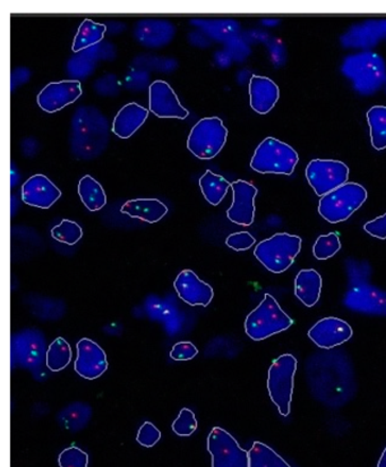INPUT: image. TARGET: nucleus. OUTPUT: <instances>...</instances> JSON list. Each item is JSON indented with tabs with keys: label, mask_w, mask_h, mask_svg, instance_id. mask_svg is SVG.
<instances>
[{
	"label": "nucleus",
	"mask_w": 386,
	"mask_h": 467,
	"mask_svg": "<svg viewBox=\"0 0 386 467\" xmlns=\"http://www.w3.org/2000/svg\"><path fill=\"white\" fill-rule=\"evenodd\" d=\"M305 368L310 395L327 408H343L355 397V368L344 350L327 349L311 354L307 358Z\"/></svg>",
	"instance_id": "1"
},
{
	"label": "nucleus",
	"mask_w": 386,
	"mask_h": 467,
	"mask_svg": "<svg viewBox=\"0 0 386 467\" xmlns=\"http://www.w3.org/2000/svg\"><path fill=\"white\" fill-rule=\"evenodd\" d=\"M108 141V126L105 116L95 107L77 109L72 120L71 132V147L76 156L81 159L100 156Z\"/></svg>",
	"instance_id": "2"
},
{
	"label": "nucleus",
	"mask_w": 386,
	"mask_h": 467,
	"mask_svg": "<svg viewBox=\"0 0 386 467\" xmlns=\"http://www.w3.org/2000/svg\"><path fill=\"white\" fill-rule=\"evenodd\" d=\"M341 69L344 76L351 79L355 90L361 95H373L386 84L384 59L374 51H361L348 56Z\"/></svg>",
	"instance_id": "3"
},
{
	"label": "nucleus",
	"mask_w": 386,
	"mask_h": 467,
	"mask_svg": "<svg viewBox=\"0 0 386 467\" xmlns=\"http://www.w3.org/2000/svg\"><path fill=\"white\" fill-rule=\"evenodd\" d=\"M294 320L282 310L276 298L265 294L257 309L249 313L245 320L246 335L255 342L290 329Z\"/></svg>",
	"instance_id": "4"
},
{
	"label": "nucleus",
	"mask_w": 386,
	"mask_h": 467,
	"mask_svg": "<svg viewBox=\"0 0 386 467\" xmlns=\"http://www.w3.org/2000/svg\"><path fill=\"white\" fill-rule=\"evenodd\" d=\"M301 238L288 233L276 235L259 242L255 247L254 255L260 264L272 274L287 272L300 254Z\"/></svg>",
	"instance_id": "5"
},
{
	"label": "nucleus",
	"mask_w": 386,
	"mask_h": 467,
	"mask_svg": "<svg viewBox=\"0 0 386 467\" xmlns=\"http://www.w3.org/2000/svg\"><path fill=\"white\" fill-rule=\"evenodd\" d=\"M299 361L291 354H283L274 359L268 373V391L269 399L277 406L281 417L287 418L291 412L294 396L295 376Z\"/></svg>",
	"instance_id": "6"
},
{
	"label": "nucleus",
	"mask_w": 386,
	"mask_h": 467,
	"mask_svg": "<svg viewBox=\"0 0 386 467\" xmlns=\"http://www.w3.org/2000/svg\"><path fill=\"white\" fill-rule=\"evenodd\" d=\"M299 162V153L290 144L267 138L255 150L250 168L259 174L290 176Z\"/></svg>",
	"instance_id": "7"
},
{
	"label": "nucleus",
	"mask_w": 386,
	"mask_h": 467,
	"mask_svg": "<svg viewBox=\"0 0 386 467\" xmlns=\"http://www.w3.org/2000/svg\"><path fill=\"white\" fill-rule=\"evenodd\" d=\"M366 189L357 183H347L320 200L319 213L325 221L338 223L348 221L365 203Z\"/></svg>",
	"instance_id": "8"
},
{
	"label": "nucleus",
	"mask_w": 386,
	"mask_h": 467,
	"mask_svg": "<svg viewBox=\"0 0 386 467\" xmlns=\"http://www.w3.org/2000/svg\"><path fill=\"white\" fill-rule=\"evenodd\" d=\"M228 130L218 117H208L195 124L190 130L188 148L202 161H210L221 152L227 142Z\"/></svg>",
	"instance_id": "9"
},
{
	"label": "nucleus",
	"mask_w": 386,
	"mask_h": 467,
	"mask_svg": "<svg viewBox=\"0 0 386 467\" xmlns=\"http://www.w3.org/2000/svg\"><path fill=\"white\" fill-rule=\"evenodd\" d=\"M46 358V339L43 331L29 328L13 334L11 338L12 368L38 371Z\"/></svg>",
	"instance_id": "10"
},
{
	"label": "nucleus",
	"mask_w": 386,
	"mask_h": 467,
	"mask_svg": "<svg viewBox=\"0 0 386 467\" xmlns=\"http://www.w3.org/2000/svg\"><path fill=\"white\" fill-rule=\"evenodd\" d=\"M306 179L316 195H327L348 183L349 167L333 159H314L306 167Z\"/></svg>",
	"instance_id": "11"
},
{
	"label": "nucleus",
	"mask_w": 386,
	"mask_h": 467,
	"mask_svg": "<svg viewBox=\"0 0 386 467\" xmlns=\"http://www.w3.org/2000/svg\"><path fill=\"white\" fill-rule=\"evenodd\" d=\"M212 467H249V454L222 428H213L208 437Z\"/></svg>",
	"instance_id": "12"
},
{
	"label": "nucleus",
	"mask_w": 386,
	"mask_h": 467,
	"mask_svg": "<svg viewBox=\"0 0 386 467\" xmlns=\"http://www.w3.org/2000/svg\"><path fill=\"white\" fill-rule=\"evenodd\" d=\"M343 306L361 315L386 317V291L371 284L349 288L343 296Z\"/></svg>",
	"instance_id": "13"
},
{
	"label": "nucleus",
	"mask_w": 386,
	"mask_h": 467,
	"mask_svg": "<svg viewBox=\"0 0 386 467\" xmlns=\"http://www.w3.org/2000/svg\"><path fill=\"white\" fill-rule=\"evenodd\" d=\"M148 106L151 113L159 119H185L189 114L169 84L161 79L148 87Z\"/></svg>",
	"instance_id": "14"
},
{
	"label": "nucleus",
	"mask_w": 386,
	"mask_h": 467,
	"mask_svg": "<svg viewBox=\"0 0 386 467\" xmlns=\"http://www.w3.org/2000/svg\"><path fill=\"white\" fill-rule=\"evenodd\" d=\"M353 331L347 321L336 317H324L316 322L309 331V337L316 347L332 349L341 347L351 339Z\"/></svg>",
	"instance_id": "15"
},
{
	"label": "nucleus",
	"mask_w": 386,
	"mask_h": 467,
	"mask_svg": "<svg viewBox=\"0 0 386 467\" xmlns=\"http://www.w3.org/2000/svg\"><path fill=\"white\" fill-rule=\"evenodd\" d=\"M80 81L53 82L45 87L38 95V105L46 113L54 114L65 107L74 104L82 96Z\"/></svg>",
	"instance_id": "16"
},
{
	"label": "nucleus",
	"mask_w": 386,
	"mask_h": 467,
	"mask_svg": "<svg viewBox=\"0 0 386 467\" xmlns=\"http://www.w3.org/2000/svg\"><path fill=\"white\" fill-rule=\"evenodd\" d=\"M77 358L74 368L78 376L86 380H96L108 370V359L105 350L88 338H82L76 345Z\"/></svg>",
	"instance_id": "17"
},
{
	"label": "nucleus",
	"mask_w": 386,
	"mask_h": 467,
	"mask_svg": "<svg viewBox=\"0 0 386 467\" xmlns=\"http://www.w3.org/2000/svg\"><path fill=\"white\" fill-rule=\"evenodd\" d=\"M234 201L228 209L227 217L230 222L240 226H250L255 218V198L258 189L249 182L239 180L231 184Z\"/></svg>",
	"instance_id": "18"
},
{
	"label": "nucleus",
	"mask_w": 386,
	"mask_h": 467,
	"mask_svg": "<svg viewBox=\"0 0 386 467\" xmlns=\"http://www.w3.org/2000/svg\"><path fill=\"white\" fill-rule=\"evenodd\" d=\"M174 287L181 301L190 306L207 307L215 296L210 285L204 283L192 270H183L177 275Z\"/></svg>",
	"instance_id": "19"
},
{
	"label": "nucleus",
	"mask_w": 386,
	"mask_h": 467,
	"mask_svg": "<svg viewBox=\"0 0 386 467\" xmlns=\"http://www.w3.org/2000/svg\"><path fill=\"white\" fill-rule=\"evenodd\" d=\"M62 191L45 175L30 177L22 186L23 202L31 207L49 209L57 202Z\"/></svg>",
	"instance_id": "20"
},
{
	"label": "nucleus",
	"mask_w": 386,
	"mask_h": 467,
	"mask_svg": "<svg viewBox=\"0 0 386 467\" xmlns=\"http://www.w3.org/2000/svg\"><path fill=\"white\" fill-rule=\"evenodd\" d=\"M135 38L148 48H160L169 44L176 35L172 23L160 18H144L134 30Z\"/></svg>",
	"instance_id": "21"
},
{
	"label": "nucleus",
	"mask_w": 386,
	"mask_h": 467,
	"mask_svg": "<svg viewBox=\"0 0 386 467\" xmlns=\"http://www.w3.org/2000/svg\"><path fill=\"white\" fill-rule=\"evenodd\" d=\"M386 38L385 20H370L361 25H356L342 36L341 44L348 48L369 49L380 44Z\"/></svg>",
	"instance_id": "22"
},
{
	"label": "nucleus",
	"mask_w": 386,
	"mask_h": 467,
	"mask_svg": "<svg viewBox=\"0 0 386 467\" xmlns=\"http://www.w3.org/2000/svg\"><path fill=\"white\" fill-rule=\"evenodd\" d=\"M250 107L259 115H267L277 105L280 90L277 83L267 77L254 76L249 81Z\"/></svg>",
	"instance_id": "23"
},
{
	"label": "nucleus",
	"mask_w": 386,
	"mask_h": 467,
	"mask_svg": "<svg viewBox=\"0 0 386 467\" xmlns=\"http://www.w3.org/2000/svg\"><path fill=\"white\" fill-rule=\"evenodd\" d=\"M147 117V109L135 102H130L116 115L113 132L120 139H129L146 123Z\"/></svg>",
	"instance_id": "24"
},
{
	"label": "nucleus",
	"mask_w": 386,
	"mask_h": 467,
	"mask_svg": "<svg viewBox=\"0 0 386 467\" xmlns=\"http://www.w3.org/2000/svg\"><path fill=\"white\" fill-rule=\"evenodd\" d=\"M295 296L307 307L318 305L323 280L314 269L300 270L295 278Z\"/></svg>",
	"instance_id": "25"
},
{
	"label": "nucleus",
	"mask_w": 386,
	"mask_h": 467,
	"mask_svg": "<svg viewBox=\"0 0 386 467\" xmlns=\"http://www.w3.org/2000/svg\"><path fill=\"white\" fill-rule=\"evenodd\" d=\"M120 212L129 217L155 223L160 222L168 213V207L157 199H135L127 201Z\"/></svg>",
	"instance_id": "26"
},
{
	"label": "nucleus",
	"mask_w": 386,
	"mask_h": 467,
	"mask_svg": "<svg viewBox=\"0 0 386 467\" xmlns=\"http://www.w3.org/2000/svg\"><path fill=\"white\" fill-rule=\"evenodd\" d=\"M193 26L199 27L204 34L218 41H231L236 39L240 32L239 23L230 18H218V20H206V18H194L190 21Z\"/></svg>",
	"instance_id": "27"
},
{
	"label": "nucleus",
	"mask_w": 386,
	"mask_h": 467,
	"mask_svg": "<svg viewBox=\"0 0 386 467\" xmlns=\"http://www.w3.org/2000/svg\"><path fill=\"white\" fill-rule=\"evenodd\" d=\"M91 418V406L82 401L67 405L57 415L60 426L71 432H78L86 429Z\"/></svg>",
	"instance_id": "28"
},
{
	"label": "nucleus",
	"mask_w": 386,
	"mask_h": 467,
	"mask_svg": "<svg viewBox=\"0 0 386 467\" xmlns=\"http://www.w3.org/2000/svg\"><path fill=\"white\" fill-rule=\"evenodd\" d=\"M106 32V25H100V23H96L86 18L78 27L76 39H74L72 47L74 53L78 54L81 51L91 48V47L101 44V41L105 38Z\"/></svg>",
	"instance_id": "29"
},
{
	"label": "nucleus",
	"mask_w": 386,
	"mask_h": 467,
	"mask_svg": "<svg viewBox=\"0 0 386 467\" xmlns=\"http://www.w3.org/2000/svg\"><path fill=\"white\" fill-rule=\"evenodd\" d=\"M78 195H80L83 204L92 213L99 212L107 204L104 188L90 175L82 177L78 183Z\"/></svg>",
	"instance_id": "30"
},
{
	"label": "nucleus",
	"mask_w": 386,
	"mask_h": 467,
	"mask_svg": "<svg viewBox=\"0 0 386 467\" xmlns=\"http://www.w3.org/2000/svg\"><path fill=\"white\" fill-rule=\"evenodd\" d=\"M204 198L208 203L215 205L220 204L222 200L228 193V190L231 188V184L225 177L215 174L211 171H207L198 182Z\"/></svg>",
	"instance_id": "31"
},
{
	"label": "nucleus",
	"mask_w": 386,
	"mask_h": 467,
	"mask_svg": "<svg viewBox=\"0 0 386 467\" xmlns=\"http://www.w3.org/2000/svg\"><path fill=\"white\" fill-rule=\"evenodd\" d=\"M99 58V45L91 47L69 59L67 72L72 78H86L95 71L96 60Z\"/></svg>",
	"instance_id": "32"
},
{
	"label": "nucleus",
	"mask_w": 386,
	"mask_h": 467,
	"mask_svg": "<svg viewBox=\"0 0 386 467\" xmlns=\"http://www.w3.org/2000/svg\"><path fill=\"white\" fill-rule=\"evenodd\" d=\"M367 121L371 130V142L375 150L386 149V107L374 106L367 111Z\"/></svg>",
	"instance_id": "33"
},
{
	"label": "nucleus",
	"mask_w": 386,
	"mask_h": 467,
	"mask_svg": "<svg viewBox=\"0 0 386 467\" xmlns=\"http://www.w3.org/2000/svg\"><path fill=\"white\" fill-rule=\"evenodd\" d=\"M72 348L62 337L56 338L46 349V366L51 372L64 370L71 364Z\"/></svg>",
	"instance_id": "34"
},
{
	"label": "nucleus",
	"mask_w": 386,
	"mask_h": 467,
	"mask_svg": "<svg viewBox=\"0 0 386 467\" xmlns=\"http://www.w3.org/2000/svg\"><path fill=\"white\" fill-rule=\"evenodd\" d=\"M249 454V467H291L277 451L263 442L255 441Z\"/></svg>",
	"instance_id": "35"
},
{
	"label": "nucleus",
	"mask_w": 386,
	"mask_h": 467,
	"mask_svg": "<svg viewBox=\"0 0 386 467\" xmlns=\"http://www.w3.org/2000/svg\"><path fill=\"white\" fill-rule=\"evenodd\" d=\"M348 277L349 288L369 285L371 278V267L367 261L347 259L344 263Z\"/></svg>",
	"instance_id": "36"
},
{
	"label": "nucleus",
	"mask_w": 386,
	"mask_h": 467,
	"mask_svg": "<svg viewBox=\"0 0 386 467\" xmlns=\"http://www.w3.org/2000/svg\"><path fill=\"white\" fill-rule=\"evenodd\" d=\"M341 250V241L338 233H330L328 235H322L316 240L313 246V254L318 260H328Z\"/></svg>",
	"instance_id": "37"
},
{
	"label": "nucleus",
	"mask_w": 386,
	"mask_h": 467,
	"mask_svg": "<svg viewBox=\"0 0 386 467\" xmlns=\"http://www.w3.org/2000/svg\"><path fill=\"white\" fill-rule=\"evenodd\" d=\"M51 236L64 244L76 245L83 237V230L77 223L64 219L58 226H55L51 230Z\"/></svg>",
	"instance_id": "38"
},
{
	"label": "nucleus",
	"mask_w": 386,
	"mask_h": 467,
	"mask_svg": "<svg viewBox=\"0 0 386 467\" xmlns=\"http://www.w3.org/2000/svg\"><path fill=\"white\" fill-rule=\"evenodd\" d=\"M172 431L179 437H189L197 431L198 420L195 418L193 410L183 409L180 410L178 418L172 423Z\"/></svg>",
	"instance_id": "39"
},
{
	"label": "nucleus",
	"mask_w": 386,
	"mask_h": 467,
	"mask_svg": "<svg viewBox=\"0 0 386 467\" xmlns=\"http://www.w3.org/2000/svg\"><path fill=\"white\" fill-rule=\"evenodd\" d=\"M58 464L60 467H87L88 455L81 448L68 447L60 452Z\"/></svg>",
	"instance_id": "40"
},
{
	"label": "nucleus",
	"mask_w": 386,
	"mask_h": 467,
	"mask_svg": "<svg viewBox=\"0 0 386 467\" xmlns=\"http://www.w3.org/2000/svg\"><path fill=\"white\" fill-rule=\"evenodd\" d=\"M160 430L151 422L143 423V426L139 428L137 436V441L139 445L147 448L156 446L157 443L160 441Z\"/></svg>",
	"instance_id": "41"
},
{
	"label": "nucleus",
	"mask_w": 386,
	"mask_h": 467,
	"mask_svg": "<svg viewBox=\"0 0 386 467\" xmlns=\"http://www.w3.org/2000/svg\"><path fill=\"white\" fill-rule=\"evenodd\" d=\"M255 242H257V240H255L252 234L249 232H239L228 236L226 244L229 246L230 249L240 252L249 250L250 247L254 246Z\"/></svg>",
	"instance_id": "42"
},
{
	"label": "nucleus",
	"mask_w": 386,
	"mask_h": 467,
	"mask_svg": "<svg viewBox=\"0 0 386 467\" xmlns=\"http://www.w3.org/2000/svg\"><path fill=\"white\" fill-rule=\"evenodd\" d=\"M198 354V349L193 343L179 342L172 347L170 358L175 361H189Z\"/></svg>",
	"instance_id": "43"
},
{
	"label": "nucleus",
	"mask_w": 386,
	"mask_h": 467,
	"mask_svg": "<svg viewBox=\"0 0 386 467\" xmlns=\"http://www.w3.org/2000/svg\"><path fill=\"white\" fill-rule=\"evenodd\" d=\"M364 230L371 236L385 240L386 238V213L365 223Z\"/></svg>",
	"instance_id": "44"
},
{
	"label": "nucleus",
	"mask_w": 386,
	"mask_h": 467,
	"mask_svg": "<svg viewBox=\"0 0 386 467\" xmlns=\"http://www.w3.org/2000/svg\"><path fill=\"white\" fill-rule=\"evenodd\" d=\"M117 87H119L118 83L113 76L105 77L96 83V90L106 96L116 95L119 91Z\"/></svg>",
	"instance_id": "45"
},
{
	"label": "nucleus",
	"mask_w": 386,
	"mask_h": 467,
	"mask_svg": "<svg viewBox=\"0 0 386 467\" xmlns=\"http://www.w3.org/2000/svg\"><path fill=\"white\" fill-rule=\"evenodd\" d=\"M30 78L31 71L29 68L17 67L14 69L11 76L12 91L15 90L16 88L23 86V84L29 82Z\"/></svg>",
	"instance_id": "46"
},
{
	"label": "nucleus",
	"mask_w": 386,
	"mask_h": 467,
	"mask_svg": "<svg viewBox=\"0 0 386 467\" xmlns=\"http://www.w3.org/2000/svg\"><path fill=\"white\" fill-rule=\"evenodd\" d=\"M147 73L143 71H134L127 78V88L133 90H141L144 86H147Z\"/></svg>",
	"instance_id": "47"
},
{
	"label": "nucleus",
	"mask_w": 386,
	"mask_h": 467,
	"mask_svg": "<svg viewBox=\"0 0 386 467\" xmlns=\"http://www.w3.org/2000/svg\"><path fill=\"white\" fill-rule=\"evenodd\" d=\"M23 152H25V156H31V150L35 153L38 151V143L35 141V140L27 139L25 140V142L22 143Z\"/></svg>",
	"instance_id": "48"
},
{
	"label": "nucleus",
	"mask_w": 386,
	"mask_h": 467,
	"mask_svg": "<svg viewBox=\"0 0 386 467\" xmlns=\"http://www.w3.org/2000/svg\"><path fill=\"white\" fill-rule=\"evenodd\" d=\"M11 167V188L13 189L20 182V174L16 171L15 163L12 162Z\"/></svg>",
	"instance_id": "49"
},
{
	"label": "nucleus",
	"mask_w": 386,
	"mask_h": 467,
	"mask_svg": "<svg viewBox=\"0 0 386 467\" xmlns=\"http://www.w3.org/2000/svg\"><path fill=\"white\" fill-rule=\"evenodd\" d=\"M376 467H386V447L382 452V455H381L378 466Z\"/></svg>",
	"instance_id": "50"
}]
</instances>
